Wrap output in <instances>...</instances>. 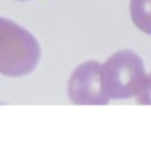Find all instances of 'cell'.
<instances>
[{"label":"cell","instance_id":"6da1fadb","mask_svg":"<svg viewBox=\"0 0 151 156\" xmlns=\"http://www.w3.org/2000/svg\"><path fill=\"white\" fill-rule=\"evenodd\" d=\"M41 46L28 30L0 18V74L7 77L27 76L39 63Z\"/></svg>","mask_w":151,"mask_h":156},{"label":"cell","instance_id":"7a4b0ae2","mask_svg":"<svg viewBox=\"0 0 151 156\" xmlns=\"http://www.w3.org/2000/svg\"><path fill=\"white\" fill-rule=\"evenodd\" d=\"M102 79L111 98H132L142 91L146 70L141 56L130 49L118 51L102 65Z\"/></svg>","mask_w":151,"mask_h":156},{"label":"cell","instance_id":"3957f363","mask_svg":"<svg viewBox=\"0 0 151 156\" xmlns=\"http://www.w3.org/2000/svg\"><path fill=\"white\" fill-rule=\"evenodd\" d=\"M69 97L76 105H106L111 100L104 86L102 65L99 62H86L72 72Z\"/></svg>","mask_w":151,"mask_h":156},{"label":"cell","instance_id":"277c9868","mask_svg":"<svg viewBox=\"0 0 151 156\" xmlns=\"http://www.w3.org/2000/svg\"><path fill=\"white\" fill-rule=\"evenodd\" d=\"M130 16L137 28L151 35V0H130Z\"/></svg>","mask_w":151,"mask_h":156},{"label":"cell","instance_id":"5b68a950","mask_svg":"<svg viewBox=\"0 0 151 156\" xmlns=\"http://www.w3.org/2000/svg\"><path fill=\"white\" fill-rule=\"evenodd\" d=\"M135 100H137V104H141V105H151V74L148 76L142 91L135 97Z\"/></svg>","mask_w":151,"mask_h":156}]
</instances>
